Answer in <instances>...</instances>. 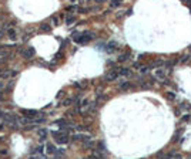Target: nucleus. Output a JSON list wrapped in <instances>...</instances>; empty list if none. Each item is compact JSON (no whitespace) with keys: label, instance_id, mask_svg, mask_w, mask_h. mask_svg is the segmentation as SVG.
Returning a JSON list of instances; mask_svg holds the SVG:
<instances>
[{"label":"nucleus","instance_id":"1","mask_svg":"<svg viewBox=\"0 0 191 159\" xmlns=\"http://www.w3.org/2000/svg\"><path fill=\"white\" fill-rule=\"evenodd\" d=\"M54 139H56L57 144H62V145L69 142V137H67V134H64V132H54Z\"/></svg>","mask_w":191,"mask_h":159},{"label":"nucleus","instance_id":"2","mask_svg":"<svg viewBox=\"0 0 191 159\" xmlns=\"http://www.w3.org/2000/svg\"><path fill=\"white\" fill-rule=\"evenodd\" d=\"M34 54H36V51H34V48H33V47H26V48L21 51L23 58H26V60H30V58H33V57H34Z\"/></svg>","mask_w":191,"mask_h":159},{"label":"nucleus","instance_id":"3","mask_svg":"<svg viewBox=\"0 0 191 159\" xmlns=\"http://www.w3.org/2000/svg\"><path fill=\"white\" fill-rule=\"evenodd\" d=\"M91 39H93V34H91V33H83V34H80V37H79L77 43H80V44H86V43L90 41Z\"/></svg>","mask_w":191,"mask_h":159},{"label":"nucleus","instance_id":"4","mask_svg":"<svg viewBox=\"0 0 191 159\" xmlns=\"http://www.w3.org/2000/svg\"><path fill=\"white\" fill-rule=\"evenodd\" d=\"M20 112L23 114V115H24V117H27V118H36V117H39V111H36V109H21Z\"/></svg>","mask_w":191,"mask_h":159},{"label":"nucleus","instance_id":"5","mask_svg":"<svg viewBox=\"0 0 191 159\" xmlns=\"http://www.w3.org/2000/svg\"><path fill=\"white\" fill-rule=\"evenodd\" d=\"M117 75H118V71H111V73H108L106 75V80L107 81H113V80H116Z\"/></svg>","mask_w":191,"mask_h":159},{"label":"nucleus","instance_id":"6","mask_svg":"<svg viewBox=\"0 0 191 159\" xmlns=\"http://www.w3.org/2000/svg\"><path fill=\"white\" fill-rule=\"evenodd\" d=\"M73 139H74V141H88V139H90V137H88V135H81V134H77V135H74V137H73Z\"/></svg>","mask_w":191,"mask_h":159},{"label":"nucleus","instance_id":"7","mask_svg":"<svg viewBox=\"0 0 191 159\" xmlns=\"http://www.w3.org/2000/svg\"><path fill=\"white\" fill-rule=\"evenodd\" d=\"M128 57H130V53L121 54V55H120V57H118V58H117V61H118V63H124V61H126V60H127Z\"/></svg>","mask_w":191,"mask_h":159},{"label":"nucleus","instance_id":"8","mask_svg":"<svg viewBox=\"0 0 191 159\" xmlns=\"http://www.w3.org/2000/svg\"><path fill=\"white\" fill-rule=\"evenodd\" d=\"M7 34H9V39H10V40H16V37H17V36H16V30H14V29H10V30L7 32Z\"/></svg>","mask_w":191,"mask_h":159},{"label":"nucleus","instance_id":"9","mask_svg":"<svg viewBox=\"0 0 191 159\" xmlns=\"http://www.w3.org/2000/svg\"><path fill=\"white\" fill-rule=\"evenodd\" d=\"M118 73H120L121 75H131V70H128V68H121Z\"/></svg>","mask_w":191,"mask_h":159},{"label":"nucleus","instance_id":"10","mask_svg":"<svg viewBox=\"0 0 191 159\" xmlns=\"http://www.w3.org/2000/svg\"><path fill=\"white\" fill-rule=\"evenodd\" d=\"M120 88H121V90H128V88H131V84H130V83H121V84H120Z\"/></svg>","mask_w":191,"mask_h":159},{"label":"nucleus","instance_id":"11","mask_svg":"<svg viewBox=\"0 0 191 159\" xmlns=\"http://www.w3.org/2000/svg\"><path fill=\"white\" fill-rule=\"evenodd\" d=\"M47 152H49V153H54V152H56V148H54L52 144H47Z\"/></svg>","mask_w":191,"mask_h":159},{"label":"nucleus","instance_id":"12","mask_svg":"<svg viewBox=\"0 0 191 159\" xmlns=\"http://www.w3.org/2000/svg\"><path fill=\"white\" fill-rule=\"evenodd\" d=\"M39 135H40V138L42 139H44L46 137H47V131H46V129H40V131H39Z\"/></svg>","mask_w":191,"mask_h":159},{"label":"nucleus","instance_id":"13","mask_svg":"<svg viewBox=\"0 0 191 159\" xmlns=\"http://www.w3.org/2000/svg\"><path fill=\"white\" fill-rule=\"evenodd\" d=\"M76 21V17H73V16H69L67 19H66V23L67 24H71V23H74Z\"/></svg>","mask_w":191,"mask_h":159},{"label":"nucleus","instance_id":"14","mask_svg":"<svg viewBox=\"0 0 191 159\" xmlns=\"http://www.w3.org/2000/svg\"><path fill=\"white\" fill-rule=\"evenodd\" d=\"M104 151H106L104 144H103V142H98V151H97V152H104Z\"/></svg>","mask_w":191,"mask_h":159},{"label":"nucleus","instance_id":"15","mask_svg":"<svg viewBox=\"0 0 191 159\" xmlns=\"http://www.w3.org/2000/svg\"><path fill=\"white\" fill-rule=\"evenodd\" d=\"M116 46H117L116 43H114V41H111V43H110V44H108V51L111 53V51H113V50L116 48Z\"/></svg>","mask_w":191,"mask_h":159},{"label":"nucleus","instance_id":"16","mask_svg":"<svg viewBox=\"0 0 191 159\" xmlns=\"http://www.w3.org/2000/svg\"><path fill=\"white\" fill-rule=\"evenodd\" d=\"M156 75L160 77V78H164V71H163V70H157V71H156Z\"/></svg>","mask_w":191,"mask_h":159},{"label":"nucleus","instance_id":"17","mask_svg":"<svg viewBox=\"0 0 191 159\" xmlns=\"http://www.w3.org/2000/svg\"><path fill=\"white\" fill-rule=\"evenodd\" d=\"M110 6H111V7H120V6H121V3H120V1H111V3H110Z\"/></svg>","mask_w":191,"mask_h":159},{"label":"nucleus","instance_id":"18","mask_svg":"<svg viewBox=\"0 0 191 159\" xmlns=\"http://www.w3.org/2000/svg\"><path fill=\"white\" fill-rule=\"evenodd\" d=\"M147 71H149V67H140V73L141 74H146Z\"/></svg>","mask_w":191,"mask_h":159},{"label":"nucleus","instance_id":"19","mask_svg":"<svg viewBox=\"0 0 191 159\" xmlns=\"http://www.w3.org/2000/svg\"><path fill=\"white\" fill-rule=\"evenodd\" d=\"M42 30H44V32H50V26H49V24H43Z\"/></svg>","mask_w":191,"mask_h":159},{"label":"nucleus","instance_id":"20","mask_svg":"<svg viewBox=\"0 0 191 159\" xmlns=\"http://www.w3.org/2000/svg\"><path fill=\"white\" fill-rule=\"evenodd\" d=\"M56 124H57V125H64V124H66V121H64V119H59Z\"/></svg>","mask_w":191,"mask_h":159},{"label":"nucleus","instance_id":"21","mask_svg":"<svg viewBox=\"0 0 191 159\" xmlns=\"http://www.w3.org/2000/svg\"><path fill=\"white\" fill-rule=\"evenodd\" d=\"M167 97H168L170 99H174V98H175V95H174L173 92H167Z\"/></svg>","mask_w":191,"mask_h":159},{"label":"nucleus","instance_id":"22","mask_svg":"<svg viewBox=\"0 0 191 159\" xmlns=\"http://www.w3.org/2000/svg\"><path fill=\"white\" fill-rule=\"evenodd\" d=\"M190 115H188V114H187V115H185V117H183L181 118V121H190Z\"/></svg>","mask_w":191,"mask_h":159},{"label":"nucleus","instance_id":"23","mask_svg":"<svg viewBox=\"0 0 191 159\" xmlns=\"http://www.w3.org/2000/svg\"><path fill=\"white\" fill-rule=\"evenodd\" d=\"M3 34H4V32H3V30H0V40H1V37H3Z\"/></svg>","mask_w":191,"mask_h":159},{"label":"nucleus","instance_id":"24","mask_svg":"<svg viewBox=\"0 0 191 159\" xmlns=\"http://www.w3.org/2000/svg\"><path fill=\"white\" fill-rule=\"evenodd\" d=\"M3 87H4V83H3V81H0V90H1Z\"/></svg>","mask_w":191,"mask_h":159},{"label":"nucleus","instance_id":"25","mask_svg":"<svg viewBox=\"0 0 191 159\" xmlns=\"http://www.w3.org/2000/svg\"><path fill=\"white\" fill-rule=\"evenodd\" d=\"M29 159H39V158H37V156H30Z\"/></svg>","mask_w":191,"mask_h":159},{"label":"nucleus","instance_id":"26","mask_svg":"<svg viewBox=\"0 0 191 159\" xmlns=\"http://www.w3.org/2000/svg\"><path fill=\"white\" fill-rule=\"evenodd\" d=\"M0 99H3V95H1V94H0Z\"/></svg>","mask_w":191,"mask_h":159},{"label":"nucleus","instance_id":"27","mask_svg":"<svg viewBox=\"0 0 191 159\" xmlns=\"http://www.w3.org/2000/svg\"><path fill=\"white\" fill-rule=\"evenodd\" d=\"M167 159H168V158H167Z\"/></svg>","mask_w":191,"mask_h":159}]
</instances>
